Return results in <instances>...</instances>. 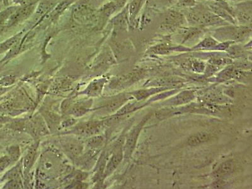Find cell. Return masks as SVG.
Here are the masks:
<instances>
[{"mask_svg":"<svg viewBox=\"0 0 252 189\" xmlns=\"http://www.w3.org/2000/svg\"><path fill=\"white\" fill-rule=\"evenodd\" d=\"M252 29L247 26H223L216 29L213 35L216 39L220 41H242L251 35Z\"/></svg>","mask_w":252,"mask_h":189,"instance_id":"cell-1","label":"cell"},{"mask_svg":"<svg viewBox=\"0 0 252 189\" xmlns=\"http://www.w3.org/2000/svg\"><path fill=\"white\" fill-rule=\"evenodd\" d=\"M186 24L188 23L183 13L177 10H170L166 12L160 29L166 32H173L184 28Z\"/></svg>","mask_w":252,"mask_h":189,"instance_id":"cell-2","label":"cell"},{"mask_svg":"<svg viewBox=\"0 0 252 189\" xmlns=\"http://www.w3.org/2000/svg\"><path fill=\"white\" fill-rule=\"evenodd\" d=\"M234 18L240 26H247L252 22V2L244 1L236 4L233 9Z\"/></svg>","mask_w":252,"mask_h":189,"instance_id":"cell-3","label":"cell"},{"mask_svg":"<svg viewBox=\"0 0 252 189\" xmlns=\"http://www.w3.org/2000/svg\"><path fill=\"white\" fill-rule=\"evenodd\" d=\"M102 127V123L98 121H91L80 124L73 130V133L82 136H94L99 132Z\"/></svg>","mask_w":252,"mask_h":189,"instance_id":"cell-4","label":"cell"},{"mask_svg":"<svg viewBox=\"0 0 252 189\" xmlns=\"http://www.w3.org/2000/svg\"><path fill=\"white\" fill-rule=\"evenodd\" d=\"M63 148L69 157H77L82 152L83 146L75 140L64 142Z\"/></svg>","mask_w":252,"mask_h":189,"instance_id":"cell-5","label":"cell"},{"mask_svg":"<svg viewBox=\"0 0 252 189\" xmlns=\"http://www.w3.org/2000/svg\"><path fill=\"white\" fill-rule=\"evenodd\" d=\"M211 136L206 132H199V133L192 135L189 137L188 141V145L192 146L201 145L206 143L210 139Z\"/></svg>","mask_w":252,"mask_h":189,"instance_id":"cell-6","label":"cell"},{"mask_svg":"<svg viewBox=\"0 0 252 189\" xmlns=\"http://www.w3.org/2000/svg\"><path fill=\"white\" fill-rule=\"evenodd\" d=\"M234 168H235V164L233 161H225L218 166L214 173L216 177L224 176V175H228L229 173L232 172Z\"/></svg>","mask_w":252,"mask_h":189,"instance_id":"cell-7","label":"cell"},{"mask_svg":"<svg viewBox=\"0 0 252 189\" xmlns=\"http://www.w3.org/2000/svg\"><path fill=\"white\" fill-rule=\"evenodd\" d=\"M218 43H219V42L215 37H212V36H208V37H205L201 42H199L194 47V48L213 50L214 47L217 46Z\"/></svg>","mask_w":252,"mask_h":189,"instance_id":"cell-8","label":"cell"},{"mask_svg":"<svg viewBox=\"0 0 252 189\" xmlns=\"http://www.w3.org/2000/svg\"><path fill=\"white\" fill-rule=\"evenodd\" d=\"M141 125H139L129 135L126 141L125 150L126 154H129L131 152L136 143L137 138L139 134V130L141 129Z\"/></svg>","mask_w":252,"mask_h":189,"instance_id":"cell-9","label":"cell"},{"mask_svg":"<svg viewBox=\"0 0 252 189\" xmlns=\"http://www.w3.org/2000/svg\"><path fill=\"white\" fill-rule=\"evenodd\" d=\"M122 159L123 152L121 151H119V152L115 154L111 158V159H110L109 163H108L105 173L107 175H109L110 173L113 172L114 170L116 169L117 166L121 163Z\"/></svg>","mask_w":252,"mask_h":189,"instance_id":"cell-10","label":"cell"},{"mask_svg":"<svg viewBox=\"0 0 252 189\" xmlns=\"http://www.w3.org/2000/svg\"><path fill=\"white\" fill-rule=\"evenodd\" d=\"M37 148V145L32 146L30 150H29L28 155L25 157L24 161V167L25 169L26 170H29V168L31 167L32 165L33 161H34Z\"/></svg>","mask_w":252,"mask_h":189,"instance_id":"cell-11","label":"cell"},{"mask_svg":"<svg viewBox=\"0 0 252 189\" xmlns=\"http://www.w3.org/2000/svg\"><path fill=\"white\" fill-rule=\"evenodd\" d=\"M103 85V81H94L88 87L86 92L88 94H91V95L95 96L102 91Z\"/></svg>","mask_w":252,"mask_h":189,"instance_id":"cell-12","label":"cell"},{"mask_svg":"<svg viewBox=\"0 0 252 189\" xmlns=\"http://www.w3.org/2000/svg\"><path fill=\"white\" fill-rule=\"evenodd\" d=\"M143 0H132L130 4L129 12L130 19H134L138 15L143 4Z\"/></svg>","mask_w":252,"mask_h":189,"instance_id":"cell-13","label":"cell"},{"mask_svg":"<svg viewBox=\"0 0 252 189\" xmlns=\"http://www.w3.org/2000/svg\"><path fill=\"white\" fill-rule=\"evenodd\" d=\"M126 100L125 96L117 98L108 103L106 105L107 109L110 112H114L126 102Z\"/></svg>","mask_w":252,"mask_h":189,"instance_id":"cell-14","label":"cell"},{"mask_svg":"<svg viewBox=\"0 0 252 189\" xmlns=\"http://www.w3.org/2000/svg\"><path fill=\"white\" fill-rule=\"evenodd\" d=\"M197 0H178L175 4L178 8H189L196 5Z\"/></svg>","mask_w":252,"mask_h":189,"instance_id":"cell-15","label":"cell"},{"mask_svg":"<svg viewBox=\"0 0 252 189\" xmlns=\"http://www.w3.org/2000/svg\"><path fill=\"white\" fill-rule=\"evenodd\" d=\"M103 138L102 136H97L92 137L89 140V145L92 148H96L102 145Z\"/></svg>","mask_w":252,"mask_h":189,"instance_id":"cell-16","label":"cell"},{"mask_svg":"<svg viewBox=\"0 0 252 189\" xmlns=\"http://www.w3.org/2000/svg\"><path fill=\"white\" fill-rule=\"evenodd\" d=\"M11 163L10 157L4 156L0 158V173L3 172Z\"/></svg>","mask_w":252,"mask_h":189,"instance_id":"cell-17","label":"cell"},{"mask_svg":"<svg viewBox=\"0 0 252 189\" xmlns=\"http://www.w3.org/2000/svg\"><path fill=\"white\" fill-rule=\"evenodd\" d=\"M8 153L11 159L16 160V159L19 158L20 155L19 148L17 146H12V147L9 148Z\"/></svg>","mask_w":252,"mask_h":189,"instance_id":"cell-18","label":"cell"},{"mask_svg":"<svg viewBox=\"0 0 252 189\" xmlns=\"http://www.w3.org/2000/svg\"><path fill=\"white\" fill-rule=\"evenodd\" d=\"M83 105H76V107L73 108L72 110V114L75 115L76 116H82V115L85 114L87 112V109L85 107H82Z\"/></svg>","mask_w":252,"mask_h":189,"instance_id":"cell-19","label":"cell"},{"mask_svg":"<svg viewBox=\"0 0 252 189\" xmlns=\"http://www.w3.org/2000/svg\"><path fill=\"white\" fill-rule=\"evenodd\" d=\"M13 82H14L13 78L11 77V76H8V77L4 78L0 80V85H2V86H8V85H12Z\"/></svg>","mask_w":252,"mask_h":189,"instance_id":"cell-20","label":"cell"},{"mask_svg":"<svg viewBox=\"0 0 252 189\" xmlns=\"http://www.w3.org/2000/svg\"><path fill=\"white\" fill-rule=\"evenodd\" d=\"M192 96V94L189 93V92H186V93H184L181 94V95H179L177 97V102L182 103V102H186L187 100H188V98L191 97Z\"/></svg>","mask_w":252,"mask_h":189,"instance_id":"cell-21","label":"cell"},{"mask_svg":"<svg viewBox=\"0 0 252 189\" xmlns=\"http://www.w3.org/2000/svg\"><path fill=\"white\" fill-rule=\"evenodd\" d=\"M19 185L16 181H10L5 186V188H19Z\"/></svg>","mask_w":252,"mask_h":189,"instance_id":"cell-22","label":"cell"},{"mask_svg":"<svg viewBox=\"0 0 252 189\" xmlns=\"http://www.w3.org/2000/svg\"><path fill=\"white\" fill-rule=\"evenodd\" d=\"M178 0H168V3L171 4V5H175V4L177 3Z\"/></svg>","mask_w":252,"mask_h":189,"instance_id":"cell-23","label":"cell"}]
</instances>
